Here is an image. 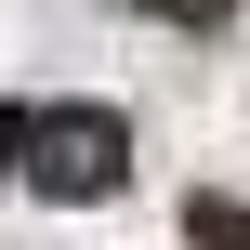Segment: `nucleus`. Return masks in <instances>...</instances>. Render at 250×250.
I'll list each match as a JSON object with an SVG mask.
<instances>
[{
	"label": "nucleus",
	"mask_w": 250,
	"mask_h": 250,
	"mask_svg": "<svg viewBox=\"0 0 250 250\" xmlns=\"http://www.w3.org/2000/svg\"><path fill=\"white\" fill-rule=\"evenodd\" d=\"M13 185H40V198H119V185H132V132H119V105H26V158H13Z\"/></svg>",
	"instance_id": "1"
},
{
	"label": "nucleus",
	"mask_w": 250,
	"mask_h": 250,
	"mask_svg": "<svg viewBox=\"0 0 250 250\" xmlns=\"http://www.w3.org/2000/svg\"><path fill=\"white\" fill-rule=\"evenodd\" d=\"M185 250H250V198H185Z\"/></svg>",
	"instance_id": "2"
},
{
	"label": "nucleus",
	"mask_w": 250,
	"mask_h": 250,
	"mask_svg": "<svg viewBox=\"0 0 250 250\" xmlns=\"http://www.w3.org/2000/svg\"><path fill=\"white\" fill-rule=\"evenodd\" d=\"M13 158H26V105H0V171H13Z\"/></svg>",
	"instance_id": "3"
},
{
	"label": "nucleus",
	"mask_w": 250,
	"mask_h": 250,
	"mask_svg": "<svg viewBox=\"0 0 250 250\" xmlns=\"http://www.w3.org/2000/svg\"><path fill=\"white\" fill-rule=\"evenodd\" d=\"M158 13H185V26H211V13H224V0H158Z\"/></svg>",
	"instance_id": "4"
}]
</instances>
